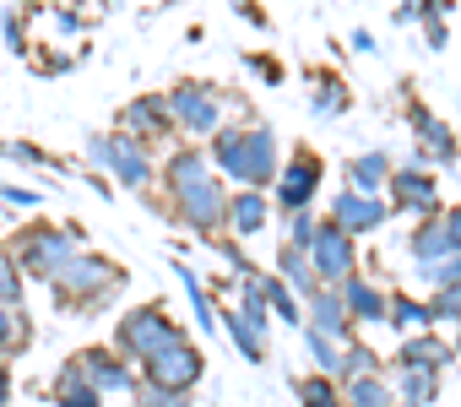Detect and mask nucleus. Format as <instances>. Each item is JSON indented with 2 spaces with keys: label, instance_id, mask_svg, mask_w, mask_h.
I'll use <instances>...</instances> for the list:
<instances>
[{
  "label": "nucleus",
  "instance_id": "7ed1b4c3",
  "mask_svg": "<svg viewBox=\"0 0 461 407\" xmlns=\"http://www.w3.org/2000/svg\"><path fill=\"white\" fill-rule=\"evenodd\" d=\"M114 283H120V267H114V261H104V256H82V261L71 256V267L55 277V288H60V299H66V304H98Z\"/></svg>",
  "mask_w": 461,
  "mask_h": 407
},
{
  "label": "nucleus",
  "instance_id": "aec40b11",
  "mask_svg": "<svg viewBox=\"0 0 461 407\" xmlns=\"http://www.w3.org/2000/svg\"><path fill=\"white\" fill-rule=\"evenodd\" d=\"M402 391H407L412 407H429L439 385H434V375H423V369H402Z\"/></svg>",
  "mask_w": 461,
  "mask_h": 407
},
{
  "label": "nucleus",
  "instance_id": "6e6552de",
  "mask_svg": "<svg viewBox=\"0 0 461 407\" xmlns=\"http://www.w3.org/2000/svg\"><path fill=\"white\" fill-rule=\"evenodd\" d=\"M168 104V120H179L185 131H195V136H206L212 131V120H217V98L206 93V87H195V82H185L179 93H168L163 98Z\"/></svg>",
  "mask_w": 461,
  "mask_h": 407
},
{
  "label": "nucleus",
  "instance_id": "9b49d317",
  "mask_svg": "<svg viewBox=\"0 0 461 407\" xmlns=\"http://www.w3.org/2000/svg\"><path fill=\"white\" fill-rule=\"evenodd\" d=\"M337 299H342L348 321H385V299H380V288H375V283H364V277H348Z\"/></svg>",
  "mask_w": 461,
  "mask_h": 407
},
{
  "label": "nucleus",
  "instance_id": "20e7f679",
  "mask_svg": "<svg viewBox=\"0 0 461 407\" xmlns=\"http://www.w3.org/2000/svg\"><path fill=\"white\" fill-rule=\"evenodd\" d=\"M17 250H23V267H28L33 277L55 283V277H60V272L71 267L77 234H60V229H28V234L17 240Z\"/></svg>",
  "mask_w": 461,
  "mask_h": 407
},
{
  "label": "nucleus",
  "instance_id": "dca6fc26",
  "mask_svg": "<svg viewBox=\"0 0 461 407\" xmlns=\"http://www.w3.org/2000/svg\"><path fill=\"white\" fill-rule=\"evenodd\" d=\"M342 407H391V391H385V380L364 375V380H348V396H342Z\"/></svg>",
  "mask_w": 461,
  "mask_h": 407
},
{
  "label": "nucleus",
  "instance_id": "4be33fe9",
  "mask_svg": "<svg viewBox=\"0 0 461 407\" xmlns=\"http://www.w3.org/2000/svg\"><path fill=\"white\" fill-rule=\"evenodd\" d=\"M429 321V310L423 304H412V299H396V326H423Z\"/></svg>",
  "mask_w": 461,
  "mask_h": 407
},
{
  "label": "nucleus",
  "instance_id": "1a4fd4ad",
  "mask_svg": "<svg viewBox=\"0 0 461 407\" xmlns=\"http://www.w3.org/2000/svg\"><path fill=\"white\" fill-rule=\"evenodd\" d=\"M315 185H321V163H315L310 152H299V158L288 163V174L277 179V195H283V207H288V213H304V201L315 195Z\"/></svg>",
  "mask_w": 461,
  "mask_h": 407
},
{
  "label": "nucleus",
  "instance_id": "5701e85b",
  "mask_svg": "<svg viewBox=\"0 0 461 407\" xmlns=\"http://www.w3.org/2000/svg\"><path fill=\"white\" fill-rule=\"evenodd\" d=\"M6 391H12V380H6V369H0V402H6Z\"/></svg>",
  "mask_w": 461,
  "mask_h": 407
},
{
  "label": "nucleus",
  "instance_id": "a211bd4d",
  "mask_svg": "<svg viewBox=\"0 0 461 407\" xmlns=\"http://www.w3.org/2000/svg\"><path fill=\"white\" fill-rule=\"evenodd\" d=\"M23 342H28V321L12 304H0V353H17Z\"/></svg>",
  "mask_w": 461,
  "mask_h": 407
},
{
  "label": "nucleus",
  "instance_id": "f8f14e48",
  "mask_svg": "<svg viewBox=\"0 0 461 407\" xmlns=\"http://www.w3.org/2000/svg\"><path fill=\"white\" fill-rule=\"evenodd\" d=\"M125 125H131V141H147V136H168V104L163 98H141L125 109Z\"/></svg>",
  "mask_w": 461,
  "mask_h": 407
},
{
  "label": "nucleus",
  "instance_id": "f257e3e1",
  "mask_svg": "<svg viewBox=\"0 0 461 407\" xmlns=\"http://www.w3.org/2000/svg\"><path fill=\"white\" fill-rule=\"evenodd\" d=\"M212 158L228 179H245V185L277 179V147H272L267 131H222L212 141Z\"/></svg>",
  "mask_w": 461,
  "mask_h": 407
},
{
  "label": "nucleus",
  "instance_id": "ddd939ff",
  "mask_svg": "<svg viewBox=\"0 0 461 407\" xmlns=\"http://www.w3.org/2000/svg\"><path fill=\"white\" fill-rule=\"evenodd\" d=\"M222 218H228V229H234V234H256V229H267V201L256 190H245V195L228 201Z\"/></svg>",
  "mask_w": 461,
  "mask_h": 407
},
{
  "label": "nucleus",
  "instance_id": "6ab92c4d",
  "mask_svg": "<svg viewBox=\"0 0 461 407\" xmlns=\"http://www.w3.org/2000/svg\"><path fill=\"white\" fill-rule=\"evenodd\" d=\"M299 396H304V407H342V391H337L326 375H310V380L299 385Z\"/></svg>",
  "mask_w": 461,
  "mask_h": 407
},
{
  "label": "nucleus",
  "instance_id": "39448f33",
  "mask_svg": "<svg viewBox=\"0 0 461 407\" xmlns=\"http://www.w3.org/2000/svg\"><path fill=\"white\" fill-rule=\"evenodd\" d=\"M168 337H179V331H174V321H168L163 304H147V310H136V315L120 321V353L125 358H152Z\"/></svg>",
  "mask_w": 461,
  "mask_h": 407
},
{
  "label": "nucleus",
  "instance_id": "9d476101",
  "mask_svg": "<svg viewBox=\"0 0 461 407\" xmlns=\"http://www.w3.org/2000/svg\"><path fill=\"white\" fill-rule=\"evenodd\" d=\"M380 218H385V207H380L375 195H358V190H342L337 195V229L342 234H369Z\"/></svg>",
  "mask_w": 461,
  "mask_h": 407
},
{
  "label": "nucleus",
  "instance_id": "423d86ee",
  "mask_svg": "<svg viewBox=\"0 0 461 407\" xmlns=\"http://www.w3.org/2000/svg\"><path fill=\"white\" fill-rule=\"evenodd\" d=\"M310 261H315V272L326 283H348L353 277V245H348V234L337 223H321L315 240H310Z\"/></svg>",
  "mask_w": 461,
  "mask_h": 407
},
{
  "label": "nucleus",
  "instance_id": "4468645a",
  "mask_svg": "<svg viewBox=\"0 0 461 407\" xmlns=\"http://www.w3.org/2000/svg\"><path fill=\"white\" fill-rule=\"evenodd\" d=\"M391 195H396V207L429 213V207H434V179H423V174H396V179H391Z\"/></svg>",
  "mask_w": 461,
  "mask_h": 407
},
{
  "label": "nucleus",
  "instance_id": "f3484780",
  "mask_svg": "<svg viewBox=\"0 0 461 407\" xmlns=\"http://www.w3.org/2000/svg\"><path fill=\"white\" fill-rule=\"evenodd\" d=\"M55 391H60V407H104V396H98L93 385H82L71 364L60 369V385H55Z\"/></svg>",
  "mask_w": 461,
  "mask_h": 407
},
{
  "label": "nucleus",
  "instance_id": "2eb2a0df",
  "mask_svg": "<svg viewBox=\"0 0 461 407\" xmlns=\"http://www.w3.org/2000/svg\"><path fill=\"white\" fill-rule=\"evenodd\" d=\"M445 358H450V348H445V342L418 337V342H407V353H402V364H396V369H423V375H434Z\"/></svg>",
  "mask_w": 461,
  "mask_h": 407
},
{
  "label": "nucleus",
  "instance_id": "f03ea898",
  "mask_svg": "<svg viewBox=\"0 0 461 407\" xmlns=\"http://www.w3.org/2000/svg\"><path fill=\"white\" fill-rule=\"evenodd\" d=\"M147 375H152V391H158V396H179V391H190V385L201 380V353H195L190 342L168 337V342L147 358Z\"/></svg>",
  "mask_w": 461,
  "mask_h": 407
},
{
  "label": "nucleus",
  "instance_id": "0eeeda50",
  "mask_svg": "<svg viewBox=\"0 0 461 407\" xmlns=\"http://www.w3.org/2000/svg\"><path fill=\"white\" fill-rule=\"evenodd\" d=\"M174 207L201 229V234H212L217 223H222V213H228V201H222V190H217V179L206 174V179H195V185H185V190H174Z\"/></svg>",
  "mask_w": 461,
  "mask_h": 407
},
{
  "label": "nucleus",
  "instance_id": "412c9836",
  "mask_svg": "<svg viewBox=\"0 0 461 407\" xmlns=\"http://www.w3.org/2000/svg\"><path fill=\"white\" fill-rule=\"evenodd\" d=\"M17 294H23V277H17V267H12V256L0 250V304H17Z\"/></svg>",
  "mask_w": 461,
  "mask_h": 407
}]
</instances>
